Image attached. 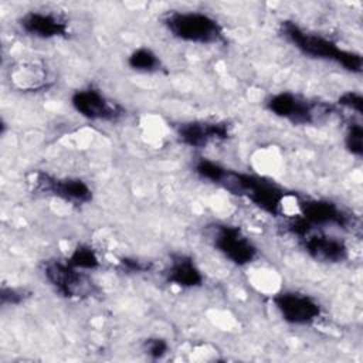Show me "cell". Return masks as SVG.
<instances>
[{
    "mask_svg": "<svg viewBox=\"0 0 363 363\" xmlns=\"http://www.w3.org/2000/svg\"><path fill=\"white\" fill-rule=\"evenodd\" d=\"M279 34L306 57L333 61L353 74H360L363 69V58L360 52L340 48L330 38L311 33L295 21H281Z\"/></svg>",
    "mask_w": 363,
    "mask_h": 363,
    "instance_id": "1",
    "label": "cell"
},
{
    "mask_svg": "<svg viewBox=\"0 0 363 363\" xmlns=\"http://www.w3.org/2000/svg\"><path fill=\"white\" fill-rule=\"evenodd\" d=\"M218 186L224 187L231 194L247 199L269 216H278L281 213L285 191L274 180L254 173L228 169Z\"/></svg>",
    "mask_w": 363,
    "mask_h": 363,
    "instance_id": "2",
    "label": "cell"
},
{
    "mask_svg": "<svg viewBox=\"0 0 363 363\" xmlns=\"http://www.w3.org/2000/svg\"><path fill=\"white\" fill-rule=\"evenodd\" d=\"M166 30L177 40L193 44H217L224 41L223 26L201 11L172 10L162 18Z\"/></svg>",
    "mask_w": 363,
    "mask_h": 363,
    "instance_id": "3",
    "label": "cell"
},
{
    "mask_svg": "<svg viewBox=\"0 0 363 363\" xmlns=\"http://www.w3.org/2000/svg\"><path fill=\"white\" fill-rule=\"evenodd\" d=\"M265 108L278 118L286 119L294 125H311L320 116L328 115L333 108L323 102H315L299 94L282 91L271 95L265 101Z\"/></svg>",
    "mask_w": 363,
    "mask_h": 363,
    "instance_id": "4",
    "label": "cell"
},
{
    "mask_svg": "<svg viewBox=\"0 0 363 363\" xmlns=\"http://www.w3.org/2000/svg\"><path fill=\"white\" fill-rule=\"evenodd\" d=\"M43 274L52 289L67 299H82L92 296L98 288L82 269L62 259H48L43 265Z\"/></svg>",
    "mask_w": 363,
    "mask_h": 363,
    "instance_id": "5",
    "label": "cell"
},
{
    "mask_svg": "<svg viewBox=\"0 0 363 363\" xmlns=\"http://www.w3.org/2000/svg\"><path fill=\"white\" fill-rule=\"evenodd\" d=\"M211 242L230 262L238 267L254 262L258 257L257 245L233 224H214L211 227Z\"/></svg>",
    "mask_w": 363,
    "mask_h": 363,
    "instance_id": "6",
    "label": "cell"
},
{
    "mask_svg": "<svg viewBox=\"0 0 363 363\" xmlns=\"http://www.w3.org/2000/svg\"><path fill=\"white\" fill-rule=\"evenodd\" d=\"M33 184L34 191L58 197L69 204L82 206L92 200V189L78 177H55L44 172H35Z\"/></svg>",
    "mask_w": 363,
    "mask_h": 363,
    "instance_id": "7",
    "label": "cell"
},
{
    "mask_svg": "<svg viewBox=\"0 0 363 363\" xmlns=\"http://www.w3.org/2000/svg\"><path fill=\"white\" fill-rule=\"evenodd\" d=\"M272 302L281 315V318L296 326H306L318 320L322 315V306L311 295L296 292V291H284L272 296Z\"/></svg>",
    "mask_w": 363,
    "mask_h": 363,
    "instance_id": "8",
    "label": "cell"
},
{
    "mask_svg": "<svg viewBox=\"0 0 363 363\" xmlns=\"http://www.w3.org/2000/svg\"><path fill=\"white\" fill-rule=\"evenodd\" d=\"M71 105L81 116L89 121L113 122L123 115V108L118 102L109 99L94 86L77 89L71 95Z\"/></svg>",
    "mask_w": 363,
    "mask_h": 363,
    "instance_id": "9",
    "label": "cell"
},
{
    "mask_svg": "<svg viewBox=\"0 0 363 363\" xmlns=\"http://www.w3.org/2000/svg\"><path fill=\"white\" fill-rule=\"evenodd\" d=\"M301 216L312 227L336 225L339 228L347 230L354 228L357 220L353 214L342 208L339 204L326 199H303L299 200Z\"/></svg>",
    "mask_w": 363,
    "mask_h": 363,
    "instance_id": "10",
    "label": "cell"
},
{
    "mask_svg": "<svg viewBox=\"0 0 363 363\" xmlns=\"http://www.w3.org/2000/svg\"><path fill=\"white\" fill-rule=\"evenodd\" d=\"M182 145L203 149L211 142H223L230 138V123L225 121H189L176 128Z\"/></svg>",
    "mask_w": 363,
    "mask_h": 363,
    "instance_id": "11",
    "label": "cell"
},
{
    "mask_svg": "<svg viewBox=\"0 0 363 363\" xmlns=\"http://www.w3.org/2000/svg\"><path fill=\"white\" fill-rule=\"evenodd\" d=\"M18 26L27 35L41 40L61 38L69 33L67 18L54 11H27L18 18Z\"/></svg>",
    "mask_w": 363,
    "mask_h": 363,
    "instance_id": "12",
    "label": "cell"
},
{
    "mask_svg": "<svg viewBox=\"0 0 363 363\" xmlns=\"http://www.w3.org/2000/svg\"><path fill=\"white\" fill-rule=\"evenodd\" d=\"M299 242L303 251L318 262L339 264L349 258V248L346 242L337 237L309 233L299 238Z\"/></svg>",
    "mask_w": 363,
    "mask_h": 363,
    "instance_id": "13",
    "label": "cell"
},
{
    "mask_svg": "<svg viewBox=\"0 0 363 363\" xmlns=\"http://www.w3.org/2000/svg\"><path fill=\"white\" fill-rule=\"evenodd\" d=\"M163 275L169 284L184 289L199 288L204 282L200 268L196 265L194 259L186 254H172Z\"/></svg>",
    "mask_w": 363,
    "mask_h": 363,
    "instance_id": "14",
    "label": "cell"
},
{
    "mask_svg": "<svg viewBox=\"0 0 363 363\" xmlns=\"http://www.w3.org/2000/svg\"><path fill=\"white\" fill-rule=\"evenodd\" d=\"M128 65L139 72H157L162 68V61L155 51L140 47L129 54Z\"/></svg>",
    "mask_w": 363,
    "mask_h": 363,
    "instance_id": "15",
    "label": "cell"
},
{
    "mask_svg": "<svg viewBox=\"0 0 363 363\" xmlns=\"http://www.w3.org/2000/svg\"><path fill=\"white\" fill-rule=\"evenodd\" d=\"M67 262L82 271H92L99 268L101 265V261L95 250L86 244H78L68 255Z\"/></svg>",
    "mask_w": 363,
    "mask_h": 363,
    "instance_id": "16",
    "label": "cell"
},
{
    "mask_svg": "<svg viewBox=\"0 0 363 363\" xmlns=\"http://www.w3.org/2000/svg\"><path fill=\"white\" fill-rule=\"evenodd\" d=\"M227 167L221 166L217 162H213L210 159L206 157H200L196 163H194V173L207 182H211L214 184H220L221 180L224 179L225 173H227Z\"/></svg>",
    "mask_w": 363,
    "mask_h": 363,
    "instance_id": "17",
    "label": "cell"
},
{
    "mask_svg": "<svg viewBox=\"0 0 363 363\" xmlns=\"http://www.w3.org/2000/svg\"><path fill=\"white\" fill-rule=\"evenodd\" d=\"M345 147L350 155H353L356 157H362V155H363V128H362L360 122L352 119L347 123V128L345 132Z\"/></svg>",
    "mask_w": 363,
    "mask_h": 363,
    "instance_id": "18",
    "label": "cell"
},
{
    "mask_svg": "<svg viewBox=\"0 0 363 363\" xmlns=\"http://www.w3.org/2000/svg\"><path fill=\"white\" fill-rule=\"evenodd\" d=\"M143 352L150 357V359H162L169 352V343L166 339L159 337V336H153V337H147L143 342Z\"/></svg>",
    "mask_w": 363,
    "mask_h": 363,
    "instance_id": "19",
    "label": "cell"
},
{
    "mask_svg": "<svg viewBox=\"0 0 363 363\" xmlns=\"http://www.w3.org/2000/svg\"><path fill=\"white\" fill-rule=\"evenodd\" d=\"M28 296H30V294L26 289L16 288V286H6V285H3L1 291H0V302H1V305H20Z\"/></svg>",
    "mask_w": 363,
    "mask_h": 363,
    "instance_id": "20",
    "label": "cell"
},
{
    "mask_svg": "<svg viewBox=\"0 0 363 363\" xmlns=\"http://www.w3.org/2000/svg\"><path fill=\"white\" fill-rule=\"evenodd\" d=\"M337 104L343 108L350 109L352 112H354L356 115L362 116L363 112V96L360 92L356 91H347L345 94H342L337 98Z\"/></svg>",
    "mask_w": 363,
    "mask_h": 363,
    "instance_id": "21",
    "label": "cell"
},
{
    "mask_svg": "<svg viewBox=\"0 0 363 363\" xmlns=\"http://www.w3.org/2000/svg\"><path fill=\"white\" fill-rule=\"evenodd\" d=\"M285 230L299 240V238L308 235L309 233H312L313 227L299 214V216H294L292 218L288 220V223L285 224Z\"/></svg>",
    "mask_w": 363,
    "mask_h": 363,
    "instance_id": "22",
    "label": "cell"
},
{
    "mask_svg": "<svg viewBox=\"0 0 363 363\" xmlns=\"http://www.w3.org/2000/svg\"><path fill=\"white\" fill-rule=\"evenodd\" d=\"M119 268L125 272H135V274H140V272H146L150 269V264L149 262H143L140 259L136 258H129V257H122L119 259Z\"/></svg>",
    "mask_w": 363,
    "mask_h": 363,
    "instance_id": "23",
    "label": "cell"
}]
</instances>
